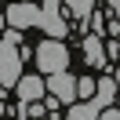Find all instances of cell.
Returning <instances> with one entry per match:
<instances>
[{
  "instance_id": "cell-7",
  "label": "cell",
  "mask_w": 120,
  "mask_h": 120,
  "mask_svg": "<svg viewBox=\"0 0 120 120\" xmlns=\"http://www.w3.org/2000/svg\"><path fill=\"white\" fill-rule=\"evenodd\" d=\"M84 62H87L91 69H113L116 66V62H105V47H102V37H98V33L84 37Z\"/></svg>"
},
{
  "instance_id": "cell-6",
  "label": "cell",
  "mask_w": 120,
  "mask_h": 120,
  "mask_svg": "<svg viewBox=\"0 0 120 120\" xmlns=\"http://www.w3.org/2000/svg\"><path fill=\"white\" fill-rule=\"evenodd\" d=\"M37 0H15L8 11H4V26H15V29H37Z\"/></svg>"
},
{
  "instance_id": "cell-13",
  "label": "cell",
  "mask_w": 120,
  "mask_h": 120,
  "mask_svg": "<svg viewBox=\"0 0 120 120\" xmlns=\"http://www.w3.org/2000/svg\"><path fill=\"white\" fill-rule=\"evenodd\" d=\"M0 29H4V15H0Z\"/></svg>"
},
{
  "instance_id": "cell-9",
  "label": "cell",
  "mask_w": 120,
  "mask_h": 120,
  "mask_svg": "<svg viewBox=\"0 0 120 120\" xmlns=\"http://www.w3.org/2000/svg\"><path fill=\"white\" fill-rule=\"evenodd\" d=\"M62 8L69 11V18H76V22H87V15L95 11V0H62Z\"/></svg>"
},
{
  "instance_id": "cell-5",
  "label": "cell",
  "mask_w": 120,
  "mask_h": 120,
  "mask_svg": "<svg viewBox=\"0 0 120 120\" xmlns=\"http://www.w3.org/2000/svg\"><path fill=\"white\" fill-rule=\"evenodd\" d=\"M18 73H22V51L0 37V87H15Z\"/></svg>"
},
{
  "instance_id": "cell-8",
  "label": "cell",
  "mask_w": 120,
  "mask_h": 120,
  "mask_svg": "<svg viewBox=\"0 0 120 120\" xmlns=\"http://www.w3.org/2000/svg\"><path fill=\"white\" fill-rule=\"evenodd\" d=\"M15 91H18V98L22 102H37V98H44V76H33V73H18V80H15Z\"/></svg>"
},
{
  "instance_id": "cell-12",
  "label": "cell",
  "mask_w": 120,
  "mask_h": 120,
  "mask_svg": "<svg viewBox=\"0 0 120 120\" xmlns=\"http://www.w3.org/2000/svg\"><path fill=\"white\" fill-rule=\"evenodd\" d=\"M0 116H8V102H4V95H0Z\"/></svg>"
},
{
  "instance_id": "cell-11",
  "label": "cell",
  "mask_w": 120,
  "mask_h": 120,
  "mask_svg": "<svg viewBox=\"0 0 120 120\" xmlns=\"http://www.w3.org/2000/svg\"><path fill=\"white\" fill-rule=\"evenodd\" d=\"M105 8H109V15H116V11H120V0H105Z\"/></svg>"
},
{
  "instance_id": "cell-1",
  "label": "cell",
  "mask_w": 120,
  "mask_h": 120,
  "mask_svg": "<svg viewBox=\"0 0 120 120\" xmlns=\"http://www.w3.org/2000/svg\"><path fill=\"white\" fill-rule=\"evenodd\" d=\"M109 102H116V66L109 69V76L95 80V95H91V98L69 102V113H62V116H69V120H95L98 109L109 105Z\"/></svg>"
},
{
  "instance_id": "cell-10",
  "label": "cell",
  "mask_w": 120,
  "mask_h": 120,
  "mask_svg": "<svg viewBox=\"0 0 120 120\" xmlns=\"http://www.w3.org/2000/svg\"><path fill=\"white\" fill-rule=\"evenodd\" d=\"M95 95V76H76V98H91Z\"/></svg>"
},
{
  "instance_id": "cell-4",
  "label": "cell",
  "mask_w": 120,
  "mask_h": 120,
  "mask_svg": "<svg viewBox=\"0 0 120 120\" xmlns=\"http://www.w3.org/2000/svg\"><path fill=\"white\" fill-rule=\"evenodd\" d=\"M44 91L51 98H58L62 105H69V102H76V76L69 73V69H55V73H47Z\"/></svg>"
},
{
  "instance_id": "cell-3",
  "label": "cell",
  "mask_w": 120,
  "mask_h": 120,
  "mask_svg": "<svg viewBox=\"0 0 120 120\" xmlns=\"http://www.w3.org/2000/svg\"><path fill=\"white\" fill-rule=\"evenodd\" d=\"M37 8H40L37 29H44L47 37H55V40H66V37H69V22H66L62 0H44V4H37Z\"/></svg>"
},
{
  "instance_id": "cell-2",
  "label": "cell",
  "mask_w": 120,
  "mask_h": 120,
  "mask_svg": "<svg viewBox=\"0 0 120 120\" xmlns=\"http://www.w3.org/2000/svg\"><path fill=\"white\" fill-rule=\"evenodd\" d=\"M33 58H37V69L40 73H55V69H69V62H73V55H69V47H66V40H55V37H47L44 44L33 51Z\"/></svg>"
}]
</instances>
